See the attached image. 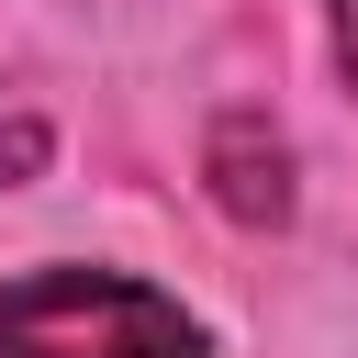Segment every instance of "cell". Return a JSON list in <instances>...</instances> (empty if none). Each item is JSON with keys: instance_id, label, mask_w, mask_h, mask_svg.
I'll return each mask as SVG.
<instances>
[{"instance_id": "cell-2", "label": "cell", "mask_w": 358, "mask_h": 358, "mask_svg": "<svg viewBox=\"0 0 358 358\" xmlns=\"http://www.w3.org/2000/svg\"><path fill=\"white\" fill-rule=\"evenodd\" d=\"M34 157H45V123L0 90V190H11V179H34Z\"/></svg>"}, {"instance_id": "cell-3", "label": "cell", "mask_w": 358, "mask_h": 358, "mask_svg": "<svg viewBox=\"0 0 358 358\" xmlns=\"http://www.w3.org/2000/svg\"><path fill=\"white\" fill-rule=\"evenodd\" d=\"M336 56L358 67V0H336Z\"/></svg>"}, {"instance_id": "cell-1", "label": "cell", "mask_w": 358, "mask_h": 358, "mask_svg": "<svg viewBox=\"0 0 358 358\" xmlns=\"http://www.w3.org/2000/svg\"><path fill=\"white\" fill-rule=\"evenodd\" d=\"M0 358H213V336L123 268H34L0 291Z\"/></svg>"}]
</instances>
